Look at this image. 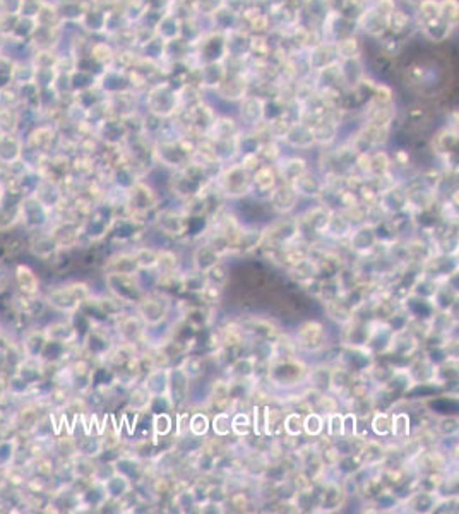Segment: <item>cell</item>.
Returning <instances> with one entry per match:
<instances>
[{"instance_id": "19", "label": "cell", "mask_w": 459, "mask_h": 514, "mask_svg": "<svg viewBox=\"0 0 459 514\" xmlns=\"http://www.w3.org/2000/svg\"><path fill=\"white\" fill-rule=\"evenodd\" d=\"M326 311H328L329 317L335 319V321L342 322V324H348V322L353 321V311L348 309V305L339 298H331V300H326Z\"/></svg>"}, {"instance_id": "25", "label": "cell", "mask_w": 459, "mask_h": 514, "mask_svg": "<svg viewBox=\"0 0 459 514\" xmlns=\"http://www.w3.org/2000/svg\"><path fill=\"white\" fill-rule=\"evenodd\" d=\"M208 430H210V418L204 413L196 412L189 416V432L194 437H203L206 436Z\"/></svg>"}, {"instance_id": "32", "label": "cell", "mask_w": 459, "mask_h": 514, "mask_svg": "<svg viewBox=\"0 0 459 514\" xmlns=\"http://www.w3.org/2000/svg\"><path fill=\"white\" fill-rule=\"evenodd\" d=\"M283 430L288 437L300 436L302 430H304V418H302L300 413H288L283 420Z\"/></svg>"}, {"instance_id": "13", "label": "cell", "mask_w": 459, "mask_h": 514, "mask_svg": "<svg viewBox=\"0 0 459 514\" xmlns=\"http://www.w3.org/2000/svg\"><path fill=\"white\" fill-rule=\"evenodd\" d=\"M351 249L358 252H367L372 251L377 244V235L372 225H363V227L357 228V230L351 232Z\"/></svg>"}, {"instance_id": "26", "label": "cell", "mask_w": 459, "mask_h": 514, "mask_svg": "<svg viewBox=\"0 0 459 514\" xmlns=\"http://www.w3.org/2000/svg\"><path fill=\"white\" fill-rule=\"evenodd\" d=\"M293 187L298 194H305V196H319V194L322 192L321 183H317L314 179L305 175V173L295 180Z\"/></svg>"}, {"instance_id": "9", "label": "cell", "mask_w": 459, "mask_h": 514, "mask_svg": "<svg viewBox=\"0 0 459 514\" xmlns=\"http://www.w3.org/2000/svg\"><path fill=\"white\" fill-rule=\"evenodd\" d=\"M43 333L48 343H58V345H71L79 336L78 329L72 326L71 321L52 322L47 326V329H43Z\"/></svg>"}, {"instance_id": "15", "label": "cell", "mask_w": 459, "mask_h": 514, "mask_svg": "<svg viewBox=\"0 0 459 514\" xmlns=\"http://www.w3.org/2000/svg\"><path fill=\"white\" fill-rule=\"evenodd\" d=\"M105 273H139L132 252H118L105 264Z\"/></svg>"}, {"instance_id": "11", "label": "cell", "mask_w": 459, "mask_h": 514, "mask_svg": "<svg viewBox=\"0 0 459 514\" xmlns=\"http://www.w3.org/2000/svg\"><path fill=\"white\" fill-rule=\"evenodd\" d=\"M298 199V192L295 190L293 186H281L273 189L271 192V203H273L274 210L280 213H288L295 208Z\"/></svg>"}, {"instance_id": "16", "label": "cell", "mask_w": 459, "mask_h": 514, "mask_svg": "<svg viewBox=\"0 0 459 514\" xmlns=\"http://www.w3.org/2000/svg\"><path fill=\"white\" fill-rule=\"evenodd\" d=\"M353 232V221L350 216L344 213H331V218L328 221V228H326V235H331L335 238L350 237Z\"/></svg>"}, {"instance_id": "37", "label": "cell", "mask_w": 459, "mask_h": 514, "mask_svg": "<svg viewBox=\"0 0 459 514\" xmlns=\"http://www.w3.org/2000/svg\"><path fill=\"white\" fill-rule=\"evenodd\" d=\"M305 173V161L302 159H290V161L284 165V177H287L290 182H295L300 175Z\"/></svg>"}, {"instance_id": "31", "label": "cell", "mask_w": 459, "mask_h": 514, "mask_svg": "<svg viewBox=\"0 0 459 514\" xmlns=\"http://www.w3.org/2000/svg\"><path fill=\"white\" fill-rule=\"evenodd\" d=\"M304 430L307 436L319 437L324 432V416L319 413H309L304 418Z\"/></svg>"}, {"instance_id": "27", "label": "cell", "mask_w": 459, "mask_h": 514, "mask_svg": "<svg viewBox=\"0 0 459 514\" xmlns=\"http://www.w3.org/2000/svg\"><path fill=\"white\" fill-rule=\"evenodd\" d=\"M372 430L375 432V436L379 437H388L391 436L392 430V415L388 413H375L374 418H372Z\"/></svg>"}, {"instance_id": "18", "label": "cell", "mask_w": 459, "mask_h": 514, "mask_svg": "<svg viewBox=\"0 0 459 514\" xmlns=\"http://www.w3.org/2000/svg\"><path fill=\"white\" fill-rule=\"evenodd\" d=\"M31 247H33V252L41 259H48L58 251V244L55 242L54 235L47 234V235H38L34 237V241L31 242Z\"/></svg>"}, {"instance_id": "33", "label": "cell", "mask_w": 459, "mask_h": 514, "mask_svg": "<svg viewBox=\"0 0 459 514\" xmlns=\"http://www.w3.org/2000/svg\"><path fill=\"white\" fill-rule=\"evenodd\" d=\"M180 369L194 379V377H199L201 374L204 372V360L203 357H196V355H189L183 359V362L180 364Z\"/></svg>"}, {"instance_id": "36", "label": "cell", "mask_w": 459, "mask_h": 514, "mask_svg": "<svg viewBox=\"0 0 459 514\" xmlns=\"http://www.w3.org/2000/svg\"><path fill=\"white\" fill-rule=\"evenodd\" d=\"M221 293H223V288L216 287V284H211V283H208L206 287L199 291L203 302H206V304H210V305L218 304V302L221 300Z\"/></svg>"}, {"instance_id": "17", "label": "cell", "mask_w": 459, "mask_h": 514, "mask_svg": "<svg viewBox=\"0 0 459 514\" xmlns=\"http://www.w3.org/2000/svg\"><path fill=\"white\" fill-rule=\"evenodd\" d=\"M132 256H134L135 264H137L139 271H151L156 269L158 266V257H159V249H153V247H137L132 251Z\"/></svg>"}, {"instance_id": "22", "label": "cell", "mask_w": 459, "mask_h": 514, "mask_svg": "<svg viewBox=\"0 0 459 514\" xmlns=\"http://www.w3.org/2000/svg\"><path fill=\"white\" fill-rule=\"evenodd\" d=\"M156 271H158V274L179 271V256H177L173 251H168V249H159L158 266H156Z\"/></svg>"}, {"instance_id": "20", "label": "cell", "mask_w": 459, "mask_h": 514, "mask_svg": "<svg viewBox=\"0 0 459 514\" xmlns=\"http://www.w3.org/2000/svg\"><path fill=\"white\" fill-rule=\"evenodd\" d=\"M410 434H412V420H410L408 413H394V415H392L391 436L398 440H405L408 439Z\"/></svg>"}, {"instance_id": "23", "label": "cell", "mask_w": 459, "mask_h": 514, "mask_svg": "<svg viewBox=\"0 0 459 514\" xmlns=\"http://www.w3.org/2000/svg\"><path fill=\"white\" fill-rule=\"evenodd\" d=\"M206 278H208V283L216 284V287L223 288L225 284L228 283V280H230L228 266L223 262V260H220V262L214 264V266L211 267V269L206 271Z\"/></svg>"}, {"instance_id": "3", "label": "cell", "mask_w": 459, "mask_h": 514, "mask_svg": "<svg viewBox=\"0 0 459 514\" xmlns=\"http://www.w3.org/2000/svg\"><path fill=\"white\" fill-rule=\"evenodd\" d=\"M172 311V298L163 291L146 293L135 305V312L142 317L148 328H156L168 319Z\"/></svg>"}, {"instance_id": "41", "label": "cell", "mask_w": 459, "mask_h": 514, "mask_svg": "<svg viewBox=\"0 0 459 514\" xmlns=\"http://www.w3.org/2000/svg\"><path fill=\"white\" fill-rule=\"evenodd\" d=\"M447 314L451 315V319H453L454 324H459V293L456 295V298L453 300V304L449 305V309H447Z\"/></svg>"}, {"instance_id": "38", "label": "cell", "mask_w": 459, "mask_h": 514, "mask_svg": "<svg viewBox=\"0 0 459 514\" xmlns=\"http://www.w3.org/2000/svg\"><path fill=\"white\" fill-rule=\"evenodd\" d=\"M444 353L449 362L459 364V336H451L443 343Z\"/></svg>"}, {"instance_id": "21", "label": "cell", "mask_w": 459, "mask_h": 514, "mask_svg": "<svg viewBox=\"0 0 459 514\" xmlns=\"http://www.w3.org/2000/svg\"><path fill=\"white\" fill-rule=\"evenodd\" d=\"M17 223H21V203L10 208L0 204V232L9 230Z\"/></svg>"}, {"instance_id": "8", "label": "cell", "mask_w": 459, "mask_h": 514, "mask_svg": "<svg viewBox=\"0 0 459 514\" xmlns=\"http://www.w3.org/2000/svg\"><path fill=\"white\" fill-rule=\"evenodd\" d=\"M328 335L321 322L309 321L302 324L297 331V346L307 352H319L326 346Z\"/></svg>"}, {"instance_id": "30", "label": "cell", "mask_w": 459, "mask_h": 514, "mask_svg": "<svg viewBox=\"0 0 459 514\" xmlns=\"http://www.w3.org/2000/svg\"><path fill=\"white\" fill-rule=\"evenodd\" d=\"M173 429V420L168 413H156L153 416V434L155 437H165L172 432Z\"/></svg>"}, {"instance_id": "24", "label": "cell", "mask_w": 459, "mask_h": 514, "mask_svg": "<svg viewBox=\"0 0 459 514\" xmlns=\"http://www.w3.org/2000/svg\"><path fill=\"white\" fill-rule=\"evenodd\" d=\"M252 183L257 187L259 190H273L274 183H276V177H274V172L269 168V166H264V168L257 170V173L254 175Z\"/></svg>"}, {"instance_id": "29", "label": "cell", "mask_w": 459, "mask_h": 514, "mask_svg": "<svg viewBox=\"0 0 459 514\" xmlns=\"http://www.w3.org/2000/svg\"><path fill=\"white\" fill-rule=\"evenodd\" d=\"M250 429H252V420H250L249 413L238 412L232 416V432L235 434V436H249Z\"/></svg>"}, {"instance_id": "12", "label": "cell", "mask_w": 459, "mask_h": 514, "mask_svg": "<svg viewBox=\"0 0 459 514\" xmlns=\"http://www.w3.org/2000/svg\"><path fill=\"white\" fill-rule=\"evenodd\" d=\"M221 256L223 254H221L218 249H214L210 242L204 245H199V247L194 251V269L206 273V271L211 269L214 264L220 262Z\"/></svg>"}, {"instance_id": "35", "label": "cell", "mask_w": 459, "mask_h": 514, "mask_svg": "<svg viewBox=\"0 0 459 514\" xmlns=\"http://www.w3.org/2000/svg\"><path fill=\"white\" fill-rule=\"evenodd\" d=\"M326 418H328V425H326V429H328L329 439H339V437H343V420H344L343 413L333 412V413H329V415H326Z\"/></svg>"}, {"instance_id": "5", "label": "cell", "mask_w": 459, "mask_h": 514, "mask_svg": "<svg viewBox=\"0 0 459 514\" xmlns=\"http://www.w3.org/2000/svg\"><path fill=\"white\" fill-rule=\"evenodd\" d=\"M155 223L158 230L166 237H182V235H186L187 228H189V214L183 213V211L161 210L156 214Z\"/></svg>"}, {"instance_id": "39", "label": "cell", "mask_w": 459, "mask_h": 514, "mask_svg": "<svg viewBox=\"0 0 459 514\" xmlns=\"http://www.w3.org/2000/svg\"><path fill=\"white\" fill-rule=\"evenodd\" d=\"M357 418H358V416L355 415L353 412L344 413V420H343V437H342V439H346V437H353V436H357Z\"/></svg>"}, {"instance_id": "6", "label": "cell", "mask_w": 459, "mask_h": 514, "mask_svg": "<svg viewBox=\"0 0 459 514\" xmlns=\"http://www.w3.org/2000/svg\"><path fill=\"white\" fill-rule=\"evenodd\" d=\"M250 186H252V179H250L249 168L243 165L230 166L221 175V190L230 197L243 196L249 192Z\"/></svg>"}, {"instance_id": "34", "label": "cell", "mask_w": 459, "mask_h": 514, "mask_svg": "<svg viewBox=\"0 0 459 514\" xmlns=\"http://www.w3.org/2000/svg\"><path fill=\"white\" fill-rule=\"evenodd\" d=\"M211 427H213L214 434L218 437H228L230 432H232V415H230V412L216 413Z\"/></svg>"}, {"instance_id": "14", "label": "cell", "mask_w": 459, "mask_h": 514, "mask_svg": "<svg viewBox=\"0 0 459 514\" xmlns=\"http://www.w3.org/2000/svg\"><path fill=\"white\" fill-rule=\"evenodd\" d=\"M385 447L377 440H367L363 443L361 449L358 451V458L361 460L363 467H377L379 463L385 460Z\"/></svg>"}, {"instance_id": "2", "label": "cell", "mask_w": 459, "mask_h": 514, "mask_svg": "<svg viewBox=\"0 0 459 514\" xmlns=\"http://www.w3.org/2000/svg\"><path fill=\"white\" fill-rule=\"evenodd\" d=\"M105 283L110 295L118 298L124 305L135 307L146 295L139 273H105Z\"/></svg>"}, {"instance_id": "4", "label": "cell", "mask_w": 459, "mask_h": 514, "mask_svg": "<svg viewBox=\"0 0 459 514\" xmlns=\"http://www.w3.org/2000/svg\"><path fill=\"white\" fill-rule=\"evenodd\" d=\"M127 206L131 210L132 216H142V214L156 210V206H158V196H156V192L151 187L137 182L127 192Z\"/></svg>"}, {"instance_id": "10", "label": "cell", "mask_w": 459, "mask_h": 514, "mask_svg": "<svg viewBox=\"0 0 459 514\" xmlns=\"http://www.w3.org/2000/svg\"><path fill=\"white\" fill-rule=\"evenodd\" d=\"M14 274H16V283L19 287L21 293L27 295V297H36L38 291H40V278H38V274L26 264H19Z\"/></svg>"}, {"instance_id": "1", "label": "cell", "mask_w": 459, "mask_h": 514, "mask_svg": "<svg viewBox=\"0 0 459 514\" xmlns=\"http://www.w3.org/2000/svg\"><path fill=\"white\" fill-rule=\"evenodd\" d=\"M91 298V290L86 283L82 281H71V283L57 284V287L50 288L45 295V302H47L50 307H54L58 312H72L78 311L82 304Z\"/></svg>"}, {"instance_id": "28", "label": "cell", "mask_w": 459, "mask_h": 514, "mask_svg": "<svg viewBox=\"0 0 459 514\" xmlns=\"http://www.w3.org/2000/svg\"><path fill=\"white\" fill-rule=\"evenodd\" d=\"M329 384H331V388L335 389L336 392H343L351 388V384H353V376H351V372H348L346 369H335L331 372V377H329Z\"/></svg>"}, {"instance_id": "40", "label": "cell", "mask_w": 459, "mask_h": 514, "mask_svg": "<svg viewBox=\"0 0 459 514\" xmlns=\"http://www.w3.org/2000/svg\"><path fill=\"white\" fill-rule=\"evenodd\" d=\"M319 406L322 408L324 415L338 412V401H336L335 398H331V396H321V398H319Z\"/></svg>"}, {"instance_id": "7", "label": "cell", "mask_w": 459, "mask_h": 514, "mask_svg": "<svg viewBox=\"0 0 459 514\" xmlns=\"http://www.w3.org/2000/svg\"><path fill=\"white\" fill-rule=\"evenodd\" d=\"M117 333L122 343L137 346V343L144 342L146 335H148V326L137 312H135V315L124 314L117 319Z\"/></svg>"}]
</instances>
